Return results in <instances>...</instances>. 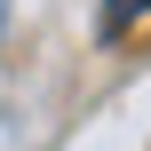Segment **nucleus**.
<instances>
[{"label": "nucleus", "instance_id": "f257e3e1", "mask_svg": "<svg viewBox=\"0 0 151 151\" xmlns=\"http://www.w3.org/2000/svg\"><path fill=\"white\" fill-rule=\"evenodd\" d=\"M135 8H151V0H111V8H104V40H119V32L135 24Z\"/></svg>", "mask_w": 151, "mask_h": 151}]
</instances>
